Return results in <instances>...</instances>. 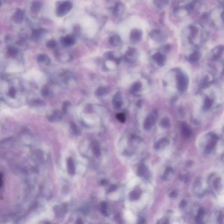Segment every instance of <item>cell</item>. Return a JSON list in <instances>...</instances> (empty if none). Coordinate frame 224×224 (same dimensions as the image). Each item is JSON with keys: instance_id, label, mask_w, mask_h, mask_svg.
Returning a JSON list of instances; mask_svg holds the SVG:
<instances>
[{"instance_id": "1", "label": "cell", "mask_w": 224, "mask_h": 224, "mask_svg": "<svg viewBox=\"0 0 224 224\" xmlns=\"http://www.w3.org/2000/svg\"><path fill=\"white\" fill-rule=\"evenodd\" d=\"M73 6L72 3L70 1H64L58 4L57 7V16L59 17H63L71 9Z\"/></svg>"}, {"instance_id": "2", "label": "cell", "mask_w": 224, "mask_h": 224, "mask_svg": "<svg viewBox=\"0 0 224 224\" xmlns=\"http://www.w3.org/2000/svg\"><path fill=\"white\" fill-rule=\"evenodd\" d=\"M177 88L181 92H185L187 89L188 85V78L185 74L179 73L176 76Z\"/></svg>"}, {"instance_id": "3", "label": "cell", "mask_w": 224, "mask_h": 224, "mask_svg": "<svg viewBox=\"0 0 224 224\" xmlns=\"http://www.w3.org/2000/svg\"><path fill=\"white\" fill-rule=\"evenodd\" d=\"M158 117V114L157 111L154 110L151 112L144 120L143 125L144 130L146 131L151 130L156 124Z\"/></svg>"}, {"instance_id": "4", "label": "cell", "mask_w": 224, "mask_h": 224, "mask_svg": "<svg viewBox=\"0 0 224 224\" xmlns=\"http://www.w3.org/2000/svg\"><path fill=\"white\" fill-rule=\"evenodd\" d=\"M137 51L134 48H130L127 50L125 55L124 60L127 62H132L137 57Z\"/></svg>"}, {"instance_id": "5", "label": "cell", "mask_w": 224, "mask_h": 224, "mask_svg": "<svg viewBox=\"0 0 224 224\" xmlns=\"http://www.w3.org/2000/svg\"><path fill=\"white\" fill-rule=\"evenodd\" d=\"M112 106L115 109H119L123 105L122 94L120 92H118L113 96L112 101Z\"/></svg>"}, {"instance_id": "6", "label": "cell", "mask_w": 224, "mask_h": 224, "mask_svg": "<svg viewBox=\"0 0 224 224\" xmlns=\"http://www.w3.org/2000/svg\"><path fill=\"white\" fill-rule=\"evenodd\" d=\"M142 36V32L140 29H134L131 31L130 39L132 43H135L140 41Z\"/></svg>"}, {"instance_id": "7", "label": "cell", "mask_w": 224, "mask_h": 224, "mask_svg": "<svg viewBox=\"0 0 224 224\" xmlns=\"http://www.w3.org/2000/svg\"><path fill=\"white\" fill-rule=\"evenodd\" d=\"M210 140L206 145L205 148V151L207 153H210L214 149V147L215 146L217 141L218 136L216 134H212L210 135Z\"/></svg>"}, {"instance_id": "8", "label": "cell", "mask_w": 224, "mask_h": 224, "mask_svg": "<svg viewBox=\"0 0 224 224\" xmlns=\"http://www.w3.org/2000/svg\"><path fill=\"white\" fill-rule=\"evenodd\" d=\"M75 38L73 36L67 35L65 37H61L60 43L63 46L67 47L73 45L75 43Z\"/></svg>"}, {"instance_id": "9", "label": "cell", "mask_w": 224, "mask_h": 224, "mask_svg": "<svg viewBox=\"0 0 224 224\" xmlns=\"http://www.w3.org/2000/svg\"><path fill=\"white\" fill-rule=\"evenodd\" d=\"M169 139L166 137L161 138L155 144L154 148L156 150L162 149L169 144Z\"/></svg>"}, {"instance_id": "10", "label": "cell", "mask_w": 224, "mask_h": 224, "mask_svg": "<svg viewBox=\"0 0 224 224\" xmlns=\"http://www.w3.org/2000/svg\"><path fill=\"white\" fill-rule=\"evenodd\" d=\"M153 60L156 61L158 65L163 67L165 65L166 60V57L160 53H156L152 56Z\"/></svg>"}, {"instance_id": "11", "label": "cell", "mask_w": 224, "mask_h": 224, "mask_svg": "<svg viewBox=\"0 0 224 224\" xmlns=\"http://www.w3.org/2000/svg\"><path fill=\"white\" fill-rule=\"evenodd\" d=\"M150 36L157 41H161L165 39V35L159 29H154L150 33Z\"/></svg>"}, {"instance_id": "12", "label": "cell", "mask_w": 224, "mask_h": 224, "mask_svg": "<svg viewBox=\"0 0 224 224\" xmlns=\"http://www.w3.org/2000/svg\"><path fill=\"white\" fill-rule=\"evenodd\" d=\"M63 118V112L60 110H56L52 115L48 117L49 121L51 122H57L60 121Z\"/></svg>"}, {"instance_id": "13", "label": "cell", "mask_w": 224, "mask_h": 224, "mask_svg": "<svg viewBox=\"0 0 224 224\" xmlns=\"http://www.w3.org/2000/svg\"><path fill=\"white\" fill-rule=\"evenodd\" d=\"M181 131L182 134L184 138L188 139L191 137L192 134L191 129L185 123H183L181 125Z\"/></svg>"}, {"instance_id": "14", "label": "cell", "mask_w": 224, "mask_h": 224, "mask_svg": "<svg viewBox=\"0 0 224 224\" xmlns=\"http://www.w3.org/2000/svg\"><path fill=\"white\" fill-rule=\"evenodd\" d=\"M124 6L120 2L117 3L113 8V14L115 16H120L124 11Z\"/></svg>"}, {"instance_id": "15", "label": "cell", "mask_w": 224, "mask_h": 224, "mask_svg": "<svg viewBox=\"0 0 224 224\" xmlns=\"http://www.w3.org/2000/svg\"><path fill=\"white\" fill-rule=\"evenodd\" d=\"M67 164L68 174L71 176L74 175L75 173V168L73 159L71 158H69L67 160Z\"/></svg>"}, {"instance_id": "16", "label": "cell", "mask_w": 224, "mask_h": 224, "mask_svg": "<svg viewBox=\"0 0 224 224\" xmlns=\"http://www.w3.org/2000/svg\"><path fill=\"white\" fill-rule=\"evenodd\" d=\"M92 151L95 156L96 158H99L101 155L100 148L99 146L98 143L96 142H93L92 144Z\"/></svg>"}, {"instance_id": "17", "label": "cell", "mask_w": 224, "mask_h": 224, "mask_svg": "<svg viewBox=\"0 0 224 224\" xmlns=\"http://www.w3.org/2000/svg\"><path fill=\"white\" fill-rule=\"evenodd\" d=\"M109 42L110 44L113 46H118L121 43V38L119 36L114 35L110 38Z\"/></svg>"}, {"instance_id": "18", "label": "cell", "mask_w": 224, "mask_h": 224, "mask_svg": "<svg viewBox=\"0 0 224 224\" xmlns=\"http://www.w3.org/2000/svg\"><path fill=\"white\" fill-rule=\"evenodd\" d=\"M174 175V171L171 167H168L166 169L164 175L163 176V179L165 180H169L172 179Z\"/></svg>"}, {"instance_id": "19", "label": "cell", "mask_w": 224, "mask_h": 224, "mask_svg": "<svg viewBox=\"0 0 224 224\" xmlns=\"http://www.w3.org/2000/svg\"><path fill=\"white\" fill-rule=\"evenodd\" d=\"M104 57H105V58L109 60H112V61H114L116 62L117 65L119 64L120 62V59L119 58H117L114 57V55H113V53L112 52H106L105 54H104Z\"/></svg>"}, {"instance_id": "20", "label": "cell", "mask_w": 224, "mask_h": 224, "mask_svg": "<svg viewBox=\"0 0 224 224\" xmlns=\"http://www.w3.org/2000/svg\"><path fill=\"white\" fill-rule=\"evenodd\" d=\"M201 57V54L199 52L195 51L189 57V61L192 63H195L199 60Z\"/></svg>"}, {"instance_id": "21", "label": "cell", "mask_w": 224, "mask_h": 224, "mask_svg": "<svg viewBox=\"0 0 224 224\" xmlns=\"http://www.w3.org/2000/svg\"><path fill=\"white\" fill-rule=\"evenodd\" d=\"M107 203L104 201L102 202L100 205V210L102 214L104 216L107 217L109 216V214L107 212Z\"/></svg>"}, {"instance_id": "22", "label": "cell", "mask_w": 224, "mask_h": 224, "mask_svg": "<svg viewBox=\"0 0 224 224\" xmlns=\"http://www.w3.org/2000/svg\"><path fill=\"white\" fill-rule=\"evenodd\" d=\"M223 51V47L222 46H217L216 48L214 50V58L215 59L220 58V56L222 55Z\"/></svg>"}, {"instance_id": "23", "label": "cell", "mask_w": 224, "mask_h": 224, "mask_svg": "<svg viewBox=\"0 0 224 224\" xmlns=\"http://www.w3.org/2000/svg\"><path fill=\"white\" fill-rule=\"evenodd\" d=\"M23 18V12L20 9H17L14 15V20L16 22H20L22 21Z\"/></svg>"}, {"instance_id": "24", "label": "cell", "mask_w": 224, "mask_h": 224, "mask_svg": "<svg viewBox=\"0 0 224 224\" xmlns=\"http://www.w3.org/2000/svg\"><path fill=\"white\" fill-rule=\"evenodd\" d=\"M37 60L40 63H45L46 65H48L50 62V59L45 54H41L38 55Z\"/></svg>"}, {"instance_id": "25", "label": "cell", "mask_w": 224, "mask_h": 224, "mask_svg": "<svg viewBox=\"0 0 224 224\" xmlns=\"http://www.w3.org/2000/svg\"><path fill=\"white\" fill-rule=\"evenodd\" d=\"M107 93V90L106 88L103 86H100L96 89L95 93V95L98 97H102L106 95Z\"/></svg>"}, {"instance_id": "26", "label": "cell", "mask_w": 224, "mask_h": 224, "mask_svg": "<svg viewBox=\"0 0 224 224\" xmlns=\"http://www.w3.org/2000/svg\"><path fill=\"white\" fill-rule=\"evenodd\" d=\"M160 124L162 128H165V129L169 128L171 126L170 119L169 118H164L161 120Z\"/></svg>"}, {"instance_id": "27", "label": "cell", "mask_w": 224, "mask_h": 224, "mask_svg": "<svg viewBox=\"0 0 224 224\" xmlns=\"http://www.w3.org/2000/svg\"><path fill=\"white\" fill-rule=\"evenodd\" d=\"M70 128L71 131L74 134L76 135H79L81 134V130L76 124H75L73 121L70 122Z\"/></svg>"}, {"instance_id": "28", "label": "cell", "mask_w": 224, "mask_h": 224, "mask_svg": "<svg viewBox=\"0 0 224 224\" xmlns=\"http://www.w3.org/2000/svg\"><path fill=\"white\" fill-rule=\"evenodd\" d=\"M41 7V4L39 1H34L31 4V10L33 12H37L40 11Z\"/></svg>"}, {"instance_id": "29", "label": "cell", "mask_w": 224, "mask_h": 224, "mask_svg": "<svg viewBox=\"0 0 224 224\" xmlns=\"http://www.w3.org/2000/svg\"><path fill=\"white\" fill-rule=\"evenodd\" d=\"M147 172V169L144 165H141L138 168L137 175L139 176H143L146 174Z\"/></svg>"}, {"instance_id": "30", "label": "cell", "mask_w": 224, "mask_h": 224, "mask_svg": "<svg viewBox=\"0 0 224 224\" xmlns=\"http://www.w3.org/2000/svg\"><path fill=\"white\" fill-rule=\"evenodd\" d=\"M213 104V101L210 98L206 97L205 99L203 106V109L205 110H208L210 108Z\"/></svg>"}, {"instance_id": "31", "label": "cell", "mask_w": 224, "mask_h": 224, "mask_svg": "<svg viewBox=\"0 0 224 224\" xmlns=\"http://www.w3.org/2000/svg\"><path fill=\"white\" fill-rule=\"evenodd\" d=\"M142 87V83L140 82H136L131 87V91L132 93L136 92L141 90Z\"/></svg>"}, {"instance_id": "32", "label": "cell", "mask_w": 224, "mask_h": 224, "mask_svg": "<svg viewBox=\"0 0 224 224\" xmlns=\"http://www.w3.org/2000/svg\"><path fill=\"white\" fill-rule=\"evenodd\" d=\"M42 32L43 30L42 29H35L33 31L32 33V38L35 41H36L40 38Z\"/></svg>"}, {"instance_id": "33", "label": "cell", "mask_w": 224, "mask_h": 224, "mask_svg": "<svg viewBox=\"0 0 224 224\" xmlns=\"http://www.w3.org/2000/svg\"><path fill=\"white\" fill-rule=\"evenodd\" d=\"M140 197V193L136 191H132L129 194V198L132 201L137 200Z\"/></svg>"}, {"instance_id": "34", "label": "cell", "mask_w": 224, "mask_h": 224, "mask_svg": "<svg viewBox=\"0 0 224 224\" xmlns=\"http://www.w3.org/2000/svg\"><path fill=\"white\" fill-rule=\"evenodd\" d=\"M154 3L158 8L161 9L164 6H166L168 4L169 1H154Z\"/></svg>"}, {"instance_id": "35", "label": "cell", "mask_w": 224, "mask_h": 224, "mask_svg": "<svg viewBox=\"0 0 224 224\" xmlns=\"http://www.w3.org/2000/svg\"><path fill=\"white\" fill-rule=\"evenodd\" d=\"M70 106V102L68 101H66L63 103L62 110L63 113H66L68 112V109Z\"/></svg>"}, {"instance_id": "36", "label": "cell", "mask_w": 224, "mask_h": 224, "mask_svg": "<svg viewBox=\"0 0 224 224\" xmlns=\"http://www.w3.org/2000/svg\"><path fill=\"white\" fill-rule=\"evenodd\" d=\"M8 54L11 56L14 57L17 53V50L16 48L13 47H10L8 50Z\"/></svg>"}, {"instance_id": "37", "label": "cell", "mask_w": 224, "mask_h": 224, "mask_svg": "<svg viewBox=\"0 0 224 224\" xmlns=\"http://www.w3.org/2000/svg\"><path fill=\"white\" fill-rule=\"evenodd\" d=\"M57 46V43L55 40H51L48 41L46 43V46L50 49H53Z\"/></svg>"}, {"instance_id": "38", "label": "cell", "mask_w": 224, "mask_h": 224, "mask_svg": "<svg viewBox=\"0 0 224 224\" xmlns=\"http://www.w3.org/2000/svg\"><path fill=\"white\" fill-rule=\"evenodd\" d=\"M117 118L118 119L120 122L122 123H124L126 121V116L124 113H119L117 115Z\"/></svg>"}, {"instance_id": "39", "label": "cell", "mask_w": 224, "mask_h": 224, "mask_svg": "<svg viewBox=\"0 0 224 224\" xmlns=\"http://www.w3.org/2000/svg\"><path fill=\"white\" fill-rule=\"evenodd\" d=\"M195 3L193 2L190 3L186 7V9H187V11H189V12L193 11V10L194 8H195Z\"/></svg>"}, {"instance_id": "40", "label": "cell", "mask_w": 224, "mask_h": 224, "mask_svg": "<svg viewBox=\"0 0 224 224\" xmlns=\"http://www.w3.org/2000/svg\"><path fill=\"white\" fill-rule=\"evenodd\" d=\"M42 94L44 96H48L50 94V90L48 87L44 86L42 90Z\"/></svg>"}, {"instance_id": "41", "label": "cell", "mask_w": 224, "mask_h": 224, "mask_svg": "<svg viewBox=\"0 0 224 224\" xmlns=\"http://www.w3.org/2000/svg\"><path fill=\"white\" fill-rule=\"evenodd\" d=\"M191 32L192 37H194L198 33V29L197 28L193 26H192L191 27Z\"/></svg>"}, {"instance_id": "42", "label": "cell", "mask_w": 224, "mask_h": 224, "mask_svg": "<svg viewBox=\"0 0 224 224\" xmlns=\"http://www.w3.org/2000/svg\"><path fill=\"white\" fill-rule=\"evenodd\" d=\"M157 224H169L168 219L166 218H163L159 221Z\"/></svg>"}, {"instance_id": "43", "label": "cell", "mask_w": 224, "mask_h": 224, "mask_svg": "<svg viewBox=\"0 0 224 224\" xmlns=\"http://www.w3.org/2000/svg\"><path fill=\"white\" fill-rule=\"evenodd\" d=\"M117 189V186L116 185H111L110 186L108 189L107 192L108 193L116 191Z\"/></svg>"}, {"instance_id": "44", "label": "cell", "mask_w": 224, "mask_h": 224, "mask_svg": "<svg viewBox=\"0 0 224 224\" xmlns=\"http://www.w3.org/2000/svg\"><path fill=\"white\" fill-rule=\"evenodd\" d=\"M196 223L197 224H203L202 216L198 215L196 218Z\"/></svg>"}, {"instance_id": "45", "label": "cell", "mask_w": 224, "mask_h": 224, "mask_svg": "<svg viewBox=\"0 0 224 224\" xmlns=\"http://www.w3.org/2000/svg\"><path fill=\"white\" fill-rule=\"evenodd\" d=\"M9 94L11 97H14L15 94H16V91H15V89L13 88H10L9 92Z\"/></svg>"}, {"instance_id": "46", "label": "cell", "mask_w": 224, "mask_h": 224, "mask_svg": "<svg viewBox=\"0 0 224 224\" xmlns=\"http://www.w3.org/2000/svg\"><path fill=\"white\" fill-rule=\"evenodd\" d=\"M205 211L204 209L203 208H201L199 209L198 211V215L201 216L202 217L205 214Z\"/></svg>"}, {"instance_id": "47", "label": "cell", "mask_w": 224, "mask_h": 224, "mask_svg": "<svg viewBox=\"0 0 224 224\" xmlns=\"http://www.w3.org/2000/svg\"><path fill=\"white\" fill-rule=\"evenodd\" d=\"M146 223V220L144 218H140L137 224H145Z\"/></svg>"}, {"instance_id": "48", "label": "cell", "mask_w": 224, "mask_h": 224, "mask_svg": "<svg viewBox=\"0 0 224 224\" xmlns=\"http://www.w3.org/2000/svg\"><path fill=\"white\" fill-rule=\"evenodd\" d=\"M170 49H171V47H170V46L169 45V44H167V45H165V46H164V47H163V49H164V51H165V52H166L169 51L170 50Z\"/></svg>"}, {"instance_id": "49", "label": "cell", "mask_w": 224, "mask_h": 224, "mask_svg": "<svg viewBox=\"0 0 224 224\" xmlns=\"http://www.w3.org/2000/svg\"><path fill=\"white\" fill-rule=\"evenodd\" d=\"M108 181L107 179H102L101 180V184L103 186H106L108 184Z\"/></svg>"}, {"instance_id": "50", "label": "cell", "mask_w": 224, "mask_h": 224, "mask_svg": "<svg viewBox=\"0 0 224 224\" xmlns=\"http://www.w3.org/2000/svg\"><path fill=\"white\" fill-rule=\"evenodd\" d=\"M177 193L175 191L172 192L170 194V197L172 198H175L177 196Z\"/></svg>"}, {"instance_id": "51", "label": "cell", "mask_w": 224, "mask_h": 224, "mask_svg": "<svg viewBox=\"0 0 224 224\" xmlns=\"http://www.w3.org/2000/svg\"><path fill=\"white\" fill-rule=\"evenodd\" d=\"M186 204V201L184 200L182 201L181 202V203H180L179 206H180V208H183V207H184L185 206Z\"/></svg>"}, {"instance_id": "52", "label": "cell", "mask_w": 224, "mask_h": 224, "mask_svg": "<svg viewBox=\"0 0 224 224\" xmlns=\"http://www.w3.org/2000/svg\"><path fill=\"white\" fill-rule=\"evenodd\" d=\"M76 224H83L82 220L81 218H78L76 221Z\"/></svg>"}, {"instance_id": "53", "label": "cell", "mask_w": 224, "mask_h": 224, "mask_svg": "<svg viewBox=\"0 0 224 224\" xmlns=\"http://www.w3.org/2000/svg\"><path fill=\"white\" fill-rule=\"evenodd\" d=\"M179 111H180V112H179V114L181 115V116H182V117H183V115H185L184 111V110H183V109H179Z\"/></svg>"}, {"instance_id": "54", "label": "cell", "mask_w": 224, "mask_h": 224, "mask_svg": "<svg viewBox=\"0 0 224 224\" xmlns=\"http://www.w3.org/2000/svg\"><path fill=\"white\" fill-rule=\"evenodd\" d=\"M2 184V175L0 173V187L1 186Z\"/></svg>"}, {"instance_id": "55", "label": "cell", "mask_w": 224, "mask_h": 224, "mask_svg": "<svg viewBox=\"0 0 224 224\" xmlns=\"http://www.w3.org/2000/svg\"><path fill=\"white\" fill-rule=\"evenodd\" d=\"M223 15H224L223 12V13H222V18H223V17H224Z\"/></svg>"}, {"instance_id": "56", "label": "cell", "mask_w": 224, "mask_h": 224, "mask_svg": "<svg viewBox=\"0 0 224 224\" xmlns=\"http://www.w3.org/2000/svg\"><path fill=\"white\" fill-rule=\"evenodd\" d=\"M1 4H2L1 2V1H0V7H1Z\"/></svg>"}]
</instances>
